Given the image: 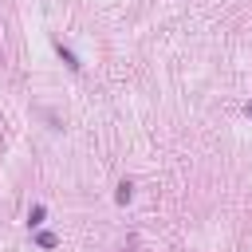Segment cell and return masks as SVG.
<instances>
[{"label":"cell","mask_w":252,"mask_h":252,"mask_svg":"<svg viewBox=\"0 0 252 252\" xmlns=\"http://www.w3.org/2000/svg\"><path fill=\"white\" fill-rule=\"evenodd\" d=\"M55 51H59V59H63V63H67L71 71H79V67H83V63L75 59V51H71V47H63V43H55Z\"/></svg>","instance_id":"1"},{"label":"cell","mask_w":252,"mask_h":252,"mask_svg":"<svg viewBox=\"0 0 252 252\" xmlns=\"http://www.w3.org/2000/svg\"><path fill=\"white\" fill-rule=\"evenodd\" d=\"M130 197H134V185H130V181H122V185L114 189V201H118V205H126Z\"/></svg>","instance_id":"2"},{"label":"cell","mask_w":252,"mask_h":252,"mask_svg":"<svg viewBox=\"0 0 252 252\" xmlns=\"http://www.w3.org/2000/svg\"><path fill=\"white\" fill-rule=\"evenodd\" d=\"M43 217H47V209H43V205H35V209L28 213V224H32V228H39V224H43Z\"/></svg>","instance_id":"3"},{"label":"cell","mask_w":252,"mask_h":252,"mask_svg":"<svg viewBox=\"0 0 252 252\" xmlns=\"http://www.w3.org/2000/svg\"><path fill=\"white\" fill-rule=\"evenodd\" d=\"M35 244H39V248H55V232H39Z\"/></svg>","instance_id":"4"},{"label":"cell","mask_w":252,"mask_h":252,"mask_svg":"<svg viewBox=\"0 0 252 252\" xmlns=\"http://www.w3.org/2000/svg\"><path fill=\"white\" fill-rule=\"evenodd\" d=\"M244 114H248V118H252V102H248V106H244Z\"/></svg>","instance_id":"5"}]
</instances>
